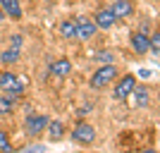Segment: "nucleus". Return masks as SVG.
I'll return each instance as SVG.
<instances>
[{
  "label": "nucleus",
  "instance_id": "nucleus-2",
  "mask_svg": "<svg viewBox=\"0 0 160 153\" xmlns=\"http://www.w3.org/2000/svg\"><path fill=\"white\" fill-rule=\"evenodd\" d=\"M117 77H120V72H117L115 65H103L93 72V77L88 79V84H91V89H105V86H110Z\"/></svg>",
  "mask_w": 160,
  "mask_h": 153
},
{
  "label": "nucleus",
  "instance_id": "nucleus-22",
  "mask_svg": "<svg viewBox=\"0 0 160 153\" xmlns=\"http://www.w3.org/2000/svg\"><path fill=\"white\" fill-rule=\"evenodd\" d=\"M141 153H158V151H155V148H143Z\"/></svg>",
  "mask_w": 160,
  "mask_h": 153
},
{
  "label": "nucleus",
  "instance_id": "nucleus-12",
  "mask_svg": "<svg viewBox=\"0 0 160 153\" xmlns=\"http://www.w3.org/2000/svg\"><path fill=\"white\" fill-rule=\"evenodd\" d=\"M0 10L10 19H22V5L19 0H0Z\"/></svg>",
  "mask_w": 160,
  "mask_h": 153
},
{
  "label": "nucleus",
  "instance_id": "nucleus-7",
  "mask_svg": "<svg viewBox=\"0 0 160 153\" xmlns=\"http://www.w3.org/2000/svg\"><path fill=\"white\" fill-rule=\"evenodd\" d=\"M93 24L98 29H112L115 24H117V17L112 14V10L110 7H100L98 12L93 14Z\"/></svg>",
  "mask_w": 160,
  "mask_h": 153
},
{
  "label": "nucleus",
  "instance_id": "nucleus-3",
  "mask_svg": "<svg viewBox=\"0 0 160 153\" xmlns=\"http://www.w3.org/2000/svg\"><path fill=\"white\" fill-rule=\"evenodd\" d=\"M72 141L74 144H79V146H91L96 141V129L93 125H88V122H77L72 129Z\"/></svg>",
  "mask_w": 160,
  "mask_h": 153
},
{
  "label": "nucleus",
  "instance_id": "nucleus-17",
  "mask_svg": "<svg viewBox=\"0 0 160 153\" xmlns=\"http://www.w3.org/2000/svg\"><path fill=\"white\" fill-rule=\"evenodd\" d=\"M115 58H117V55L110 53V50H98V53H93V60L103 62V65H115Z\"/></svg>",
  "mask_w": 160,
  "mask_h": 153
},
{
  "label": "nucleus",
  "instance_id": "nucleus-18",
  "mask_svg": "<svg viewBox=\"0 0 160 153\" xmlns=\"http://www.w3.org/2000/svg\"><path fill=\"white\" fill-rule=\"evenodd\" d=\"M148 50L153 53V58L160 55V33L153 31V36H148Z\"/></svg>",
  "mask_w": 160,
  "mask_h": 153
},
{
  "label": "nucleus",
  "instance_id": "nucleus-11",
  "mask_svg": "<svg viewBox=\"0 0 160 153\" xmlns=\"http://www.w3.org/2000/svg\"><path fill=\"white\" fill-rule=\"evenodd\" d=\"M43 132L48 134V139L53 141V144H58V141H62V136H65V125H62L60 120H48Z\"/></svg>",
  "mask_w": 160,
  "mask_h": 153
},
{
  "label": "nucleus",
  "instance_id": "nucleus-6",
  "mask_svg": "<svg viewBox=\"0 0 160 153\" xmlns=\"http://www.w3.org/2000/svg\"><path fill=\"white\" fill-rule=\"evenodd\" d=\"M98 31V27L93 24V19L88 17H77V38L79 41H91Z\"/></svg>",
  "mask_w": 160,
  "mask_h": 153
},
{
  "label": "nucleus",
  "instance_id": "nucleus-23",
  "mask_svg": "<svg viewBox=\"0 0 160 153\" xmlns=\"http://www.w3.org/2000/svg\"><path fill=\"white\" fill-rule=\"evenodd\" d=\"M2 22H5V14H2V10H0V24H2Z\"/></svg>",
  "mask_w": 160,
  "mask_h": 153
},
{
  "label": "nucleus",
  "instance_id": "nucleus-4",
  "mask_svg": "<svg viewBox=\"0 0 160 153\" xmlns=\"http://www.w3.org/2000/svg\"><path fill=\"white\" fill-rule=\"evenodd\" d=\"M134 86H136V77L134 74H124L120 79H115V89H112V98L115 100H127L132 96Z\"/></svg>",
  "mask_w": 160,
  "mask_h": 153
},
{
  "label": "nucleus",
  "instance_id": "nucleus-14",
  "mask_svg": "<svg viewBox=\"0 0 160 153\" xmlns=\"http://www.w3.org/2000/svg\"><path fill=\"white\" fill-rule=\"evenodd\" d=\"M60 36L65 41H74L77 38V22L74 19H62L60 22Z\"/></svg>",
  "mask_w": 160,
  "mask_h": 153
},
{
  "label": "nucleus",
  "instance_id": "nucleus-10",
  "mask_svg": "<svg viewBox=\"0 0 160 153\" xmlns=\"http://www.w3.org/2000/svg\"><path fill=\"white\" fill-rule=\"evenodd\" d=\"M110 10H112V14L117 19H127V17L134 14V3L132 0H115Z\"/></svg>",
  "mask_w": 160,
  "mask_h": 153
},
{
  "label": "nucleus",
  "instance_id": "nucleus-8",
  "mask_svg": "<svg viewBox=\"0 0 160 153\" xmlns=\"http://www.w3.org/2000/svg\"><path fill=\"white\" fill-rule=\"evenodd\" d=\"M69 72H72V62L67 60V58H58V60H53L50 67H48V74H50V77H58V79L69 77Z\"/></svg>",
  "mask_w": 160,
  "mask_h": 153
},
{
  "label": "nucleus",
  "instance_id": "nucleus-20",
  "mask_svg": "<svg viewBox=\"0 0 160 153\" xmlns=\"http://www.w3.org/2000/svg\"><path fill=\"white\" fill-rule=\"evenodd\" d=\"M22 153H46V146L43 144H31V146L22 148Z\"/></svg>",
  "mask_w": 160,
  "mask_h": 153
},
{
  "label": "nucleus",
  "instance_id": "nucleus-5",
  "mask_svg": "<svg viewBox=\"0 0 160 153\" xmlns=\"http://www.w3.org/2000/svg\"><path fill=\"white\" fill-rule=\"evenodd\" d=\"M46 125H48V115L31 113V115H27V120H24V134H29V136H38V134H43Z\"/></svg>",
  "mask_w": 160,
  "mask_h": 153
},
{
  "label": "nucleus",
  "instance_id": "nucleus-9",
  "mask_svg": "<svg viewBox=\"0 0 160 153\" xmlns=\"http://www.w3.org/2000/svg\"><path fill=\"white\" fill-rule=\"evenodd\" d=\"M129 46H132V50H134L136 55L148 53V33H143V31H132V36H129Z\"/></svg>",
  "mask_w": 160,
  "mask_h": 153
},
{
  "label": "nucleus",
  "instance_id": "nucleus-1",
  "mask_svg": "<svg viewBox=\"0 0 160 153\" xmlns=\"http://www.w3.org/2000/svg\"><path fill=\"white\" fill-rule=\"evenodd\" d=\"M0 91L5 93L7 98L17 100L19 96H24V91H27V79L5 69V72H0Z\"/></svg>",
  "mask_w": 160,
  "mask_h": 153
},
{
  "label": "nucleus",
  "instance_id": "nucleus-15",
  "mask_svg": "<svg viewBox=\"0 0 160 153\" xmlns=\"http://www.w3.org/2000/svg\"><path fill=\"white\" fill-rule=\"evenodd\" d=\"M22 58V53H19V48H7V50H2L0 53V62L5 67H10V65H14V62Z\"/></svg>",
  "mask_w": 160,
  "mask_h": 153
},
{
  "label": "nucleus",
  "instance_id": "nucleus-21",
  "mask_svg": "<svg viewBox=\"0 0 160 153\" xmlns=\"http://www.w3.org/2000/svg\"><path fill=\"white\" fill-rule=\"evenodd\" d=\"M22 36H10V48H22Z\"/></svg>",
  "mask_w": 160,
  "mask_h": 153
},
{
  "label": "nucleus",
  "instance_id": "nucleus-13",
  "mask_svg": "<svg viewBox=\"0 0 160 153\" xmlns=\"http://www.w3.org/2000/svg\"><path fill=\"white\" fill-rule=\"evenodd\" d=\"M132 96H134V105L136 108H146L148 103H151V89L148 86H134ZM132 96H129V98H132Z\"/></svg>",
  "mask_w": 160,
  "mask_h": 153
},
{
  "label": "nucleus",
  "instance_id": "nucleus-19",
  "mask_svg": "<svg viewBox=\"0 0 160 153\" xmlns=\"http://www.w3.org/2000/svg\"><path fill=\"white\" fill-rule=\"evenodd\" d=\"M0 153H14V146L7 132H0Z\"/></svg>",
  "mask_w": 160,
  "mask_h": 153
},
{
  "label": "nucleus",
  "instance_id": "nucleus-16",
  "mask_svg": "<svg viewBox=\"0 0 160 153\" xmlns=\"http://www.w3.org/2000/svg\"><path fill=\"white\" fill-rule=\"evenodd\" d=\"M12 113H14V100L7 96H0V117H7Z\"/></svg>",
  "mask_w": 160,
  "mask_h": 153
}]
</instances>
